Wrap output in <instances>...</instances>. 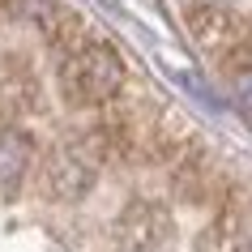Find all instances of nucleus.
<instances>
[{
    "label": "nucleus",
    "mask_w": 252,
    "mask_h": 252,
    "mask_svg": "<svg viewBox=\"0 0 252 252\" xmlns=\"http://www.w3.org/2000/svg\"><path fill=\"white\" fill-rule=\"evenodd\" d=\"M124 64L111 47H81L64 60V90L77 103H103L120 90Z\"/></svg>",
    "instance_id": "1"
},
{
    "label": "nucleus",
    "mask_w": 252,
    "mask_h": 252,
    "mask_svg": "<svg viewBox=\"0 0 252 252\" xmlns=\"http://www.w3.org/2000/svg\"><path fill=\"white\" fill-rule=\"evenodd\" d=\"M30 167V137L17 128H0V192H13Z\"/></svg>",
    "instance_id": "2"
},
{
    "label": "nucleus",
    "mask_w": 252,
    "mask_h": 252,
    "mask_svg": "<svg viewBox=\"0 0 252 252\" xmlns=\"http://www.w3.org/2000/svg\"><path fill=\"white\" fill-rule=\"evenodd\" d=\"M52 180H56V188H60V197H77V192H86V184H90V171H86L73 154H60Z\"/></svg>",
    "instance_id": "3"
},
{
    "label": "nucleus",
    "mask_w": 252,
    "mask_h": 252,
    "mask_svg": "<svg viewBox=\"0 0 252 252\" xmlns=\"http://www.w3.org/2000/svg\"><path fill=\"white\" fill-rule=\"evenodd\" d=\"M235 103L244 107L252 116V68H244V73H235Z\"/></svg>",
    "instance_id": "4"
}]
</instances>
